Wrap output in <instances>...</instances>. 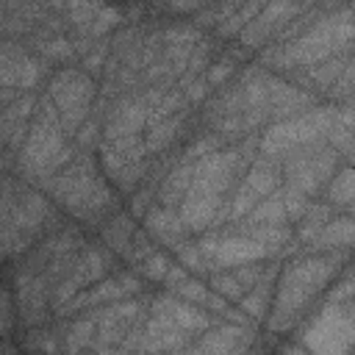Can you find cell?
<instances>
[{
  "label": "cell",
  "mask_w": 355,
  "mask_h": 355,
  "mask_svg": "<svg viewBox=\"0 0 355 355\" xmlns=\"http://www.w3.org/2000/svg\"><path fill=\"white\" fill-rule=\"evenodd\" d=\"M241 166L239 150H211L197 158L189 189L180 200V222L189 230H202L219 216V202L227 186L233 183V175Z\"/></svg>",
  "instance_id": "cell-1"
},
{
  "label": "cell",
  "mask_w": 355,
  "mask_h": 355,
  "mask_svg": "<svg viewBox=\"0 0 355 355\" xmlns=\"http://www.w3.org/2000/svg\"><path fill=\"white\" fill-rule=\"evenodd\" d=\"M275 189H277V169H275L272 164H266V161H258V164L247 172V178H244V183L239 186L236 197L230 200L227 216H230V219L244 216L247 211H252V208H255L266 194H272Z\"/></svg>",
  "instance_id": "cell-8"
},
{
  "label": "cell",
  "mask_w": 355,
  "mask_h": 355,
  "mask_svg": "<svg viewBox=\"0 0 355 355\" xmlns=\"http://www.w3.org/2000/svg\"><path fill=\"white\" fill-rule=\"evenodd\" d=\"M166 3H169V8H175V11H194V8L202 6V0H166Z\"/></svg>",
  "instance_id": "cell-19"
},
{
  "label": "cell",
  "mask_w": 355,
  "mask_h": 355,
  "mask_svg": "<svg viewBox=\"0 0 355 355\" xmlns=\"http://www.w3.org/2000/svg\"><path fill=\"white\" fill-rule=\"evenodd\" d=\"M336 155L338 153L333 147H322V144H313V147H305L300 153H291L288 155V166H286L288 186L297 189L305 197L319 191V186L336 169Z\"/></svg>",
  "instance_id": "cell-6"
},
{
  "label": "cell",
  "mask_w": 355,
  "mask_h": 355,
  "mask_svg": "<svg viewBox=\"0 0 355 355\" xmlns=\"http://www.w3.org/2000/svg\"><path fill=\"white\" fill-rule=\"evenodd\" d=\"M349 19H352L349 8H341L338 14L319 19L311 31H305L291 44H286V50L277 55V61L308 67V64L336 58L338 53H347L349 42H352V22Z\"/></svg>",
  "instance_id": "cell-3"
},
{
  "label": "cell",
  "mask_w": 355,
  "mask_h": 355,
  "mask_svg": "<svg viewBox=\"0 0 355 355\" xmlns=\"http://www.w3.org/2000/svg\"><path fill=\"white\" fill-rule=\"evenodd\" d=\"M92 94H94V89H92L89 78H83V75L75 72V69L61 72V75L53 80V86H50V100H53V105H55V111H58L61 128L75 130V128L83 122V116H86V111H89V103H92Z\"/></svg>",
  "instance_id": "cell-7"
},
{
  "label": "cell",
  "mask_w": 355,
  "mask_h": 355,
  "mask_svg": "<svg viewBox=\"0 0 355 355\" xmlns=\"http://www.w3.org/2000/svg\"><path fill=\"white\" fill-rule=\"evenodd\" d=\"M330 197V205H338V208H349L352 200H355V186H352V169L344 166L338 172V178H333V186L327 191Z\"/></svg>",
  "instance_id": "cell-16"
},
{
  "label": "cell",
  "mask_w": 355,
  "mask_h": 355,
  "mask_svg": "<svg viewBox=\"0 0 355 355\" xmlns=\"http://www.w3.org/2000/svg\"><path fill=\"white\" fill-rule=\"evenodd\" d=\"M244 347V330L241 327H219L205 341L197 344V349H239Z\"/></svg>",
  "instance_id": "cell-15"
},
{
  "label": "cell",
  "mask_w": 355,
  "mask_h": 355,
  "mask_svg": "<svg viewBox=\"0 0 355 355\" xmlns=\"http://www.w3.org/2000/svg\"><path fill=\"white\" fill-rule=\"evenodd\" d=\"M136 288H139V283H136L130 275H116V277H111V280L100 283L97 288H92L89 294L78 297L75 302L80 305V302H105V300H119V297H125V294H130V291H136Z\"/></svg>",
  "instance_id": "cell-13"
},
{
  "label": "cell",
  "mask_w": 355,
  "mask_h": 355,
  "mask_svg": "<svg viewBox=\"0 0 355 355\" xmlns=\"http://www.w3.org/2000/svg\"><path fill=\"white\" fill-rule=\"evenodd\" d=\"M230 72H233V61H230V58H225V61H219V64H214V67H211V72H208L205 83H211V86H214V83L225 80Z\"/></svg>",
  "instance_id": "cell-18"
},
{
  "label": "cell",
  "mask_w": 355,
  "mask_h": 355,
  "mask_svg": "<svg viewBox=\"0 0 355 355\" xmlns=\"http://www.w3.org/2000/svg\"><path fill=\"white\" fill-rule=\"evenodd\" d=\"M166 269H169V261H166L161 252H150V255L144 258V275H147V277H153V280H164Z\"/></svg>",
  "instance_id": "cell-17"
},
{
  "label": "cell",
  "mask_w": 355,
  "mask_h": 355,
  "mask_svg": "<svg viewBox=\"0 0 355 355\" xmlns=\"http://www.w3.org/2000/svg\"><path fill=\"white\" fill-rule=\"evenodd\" d=\"M336 114H338V108H313V111L305 108V111L291 114L288 119L272 125V130L261 141L263 155L280 158V155H291L305 147L322 144V139L330 136Z\"/></svg>",
  "instance_id": "cell-4"
},
{
  "label": "cell",
  "mask_w": 355,
  "mask_h": 355,
  "mask_svg": "<svg viewBox=\"0 0 355 355\" xmlns=\"http://www.w3.org/2000/svg\"><path fill=\"white\" fill-rule=\"evenodd\" d=\"M150 233L164 241H178V236L183 233V222L172 208H161L150 216Z\"/></svg>",
  "instance_id": "cell-14"
},
{
  "label": "cell",
  "mask_w": 355,
  "mask_h": 355,
  "mask_svg": "<svg viewBox=\"0 0 355 355\" xmlns=\"http://www.w3.org/2000/svg\"><path fill=\"white\" fill-rule=\"evenodd\" d=\"M39 80V64L17 44L0 42V89H28Z\"/></svg>",
  "instance_id": "cell-9"
},
{
  "label": "cell",
  "mask_w": 355,
  "mask_h": 355,
  "mask_svg": "<svg viewBox=\"0 0 355 355\" xmlns=\"http://www.w3.org/2000/svg\"><path fill=\"white\" fill-rule=\"evenodd\" d=\"M103 269H105V255H103V252H97V250H92L83 261H78V263H75V272L61 283V288H58V302H61L64 297H72L80 286H86V283H92V280H97Z\"/></svg>",
  "instance_id": "cell-11"
},
{
  "label": "cell",
  "mask_w": 355,
  "mask_h": 355,
  "mask_svg": "<svg viewBox=\"0 0 355 355\" xmlns=\"http://www.w3.org/2000/svg\"><path fill=\"white\" fill-rule=\"evenodd\" d=\"M352 300H333L330 305L313 319L305 344L319 352H347L352 344Z\"/></svg>",
  "instance_id": "cell-5"
},
{
  "label": "cell",
  "mask_w": 355,
  "mask_h": 355,
  "mask_svg": "<svg viewBox=\"0 0 355 355\" xmlns=\"http://www.w3.org/2000/svg\"><path fill=\"white\" fill-rule=\"evenodd\" d=\"M300 14V6L291 0H275L266 6V11H261L244 31H241V42H247L250 47H258L269 33H275L277 28L288 25V19Z\"/></svg>",
  "instance_id": "cell-10"
},
{
  "label": "cell",
  "mask_w": 355,
  "mask_h": 355,
  "mask_svg": "<svg viewBox=\"0 0 355 355\" xmlns=\"http://www.w3.org/2000/svg\"><path fill=\"white\" fill-rule=\"evenodd\" d=\"M338 263V255H316V258H305V261H297L283 283H280V294H277V302H275V322L272 327H286L294 322L297 313H302V308L327 286V280L336 275V266Z\"/></svg>",
  "instance_id": "cell-2"
},
{
  "label": "cell",
  "mask_w": 355,
  "mask_h": 355,
  "mask_svg": "<svg viewBox=\"0 0 355 355\" xmlns=\"http://www.w3.org/2000/svg\"><path fill=\"white\" fill-rule=\"evenodd\" d=\"M352 244V219L349 216H341V219H327L316 236L311 239V247L313 250H349Z\"/></svg>",
  "instance_id": "cell-12"
}]
</instances>
